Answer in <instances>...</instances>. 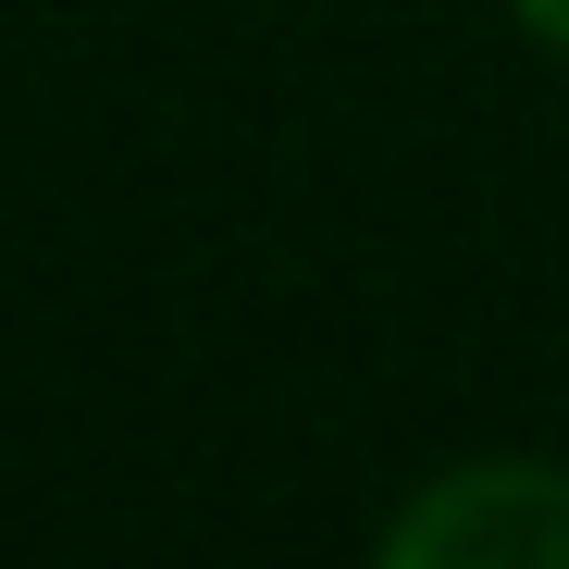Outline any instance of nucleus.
I'll return each mask as SVG.
<instances>
[{
  "mask_svg": "<svg viewBox=\"0 0 569 569\" xmlns=\"http://www.w3.org/2000/svg\"><path fill=\"white\" fill-rule=\"evenodd\" d=\"M371 569H569V470L557 458H470L397 508Z\"/></svg>",
  "mask_w": 569,
  "mask_h": 569,
  "instance_id": "f257e3e1",
  "label": "nucleus"
},
{
  "mask_svg": "<svg viewBox=\"0 0 569 569\" xmlns=\"http://www.w3.org/2000/svg\"><path fill=\"white\" fill-rule=\"evenodd\" d=\"M508 13H520L532 38H557V50H569V0H508Z\"/></svg>",
  "mask_w": 569,
  "mask_h": 569,
  "instance_id": "f03ea898",
  "label": "nucleus"
}]
</instances>
